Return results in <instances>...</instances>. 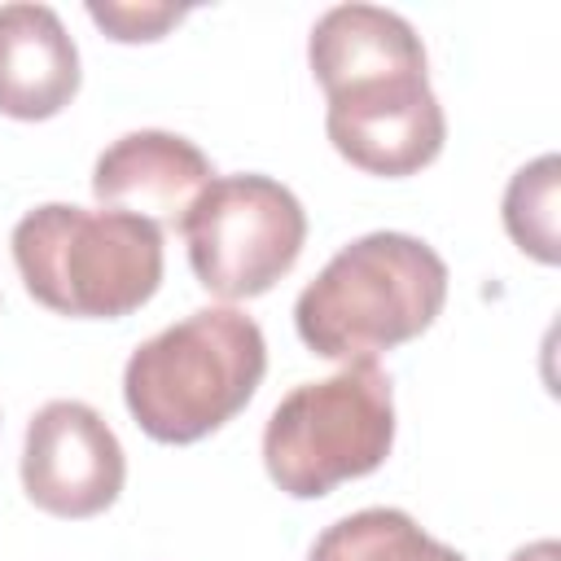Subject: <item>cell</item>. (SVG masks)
<instances>
[{
	"label": "cell",
	"mask_w": 561,
	"mask_h": 561,
	"mask_svg": "<svg viewBox=\"0 0 561 561\" xmlns=\"http://www.w3.org/2000/svg\"><path fill=\"white\" fill-rule=\"evenodd\" d=\"M447 302V263L408 232H368L342 245L298 294L294 324L320 359H373L421 337Z\"/></svg>",
	"instance_id": "1"
},
{
	"label": "cell",
	"mask_w": 561,
	"mask_h": 561,
	"mask_svg": "<svg viewBox=\"0 0 561 561\" xmlns=\"http://www.w3.org/2000/svg\"><path fill=\"white\" fill-rule=\"evenodd\" d=\"M267 373L263 329L237 307H202L140 342L123 368V403L153 443H197L228 425Z\"/></svg>",
	"instance_id": "2"
},
{
	"label": "cell",
	"mask_w": 561,
	"mask_h": 561,
	"mask_svg": "<svg viewBox=\"0 0 561 561\" xmlns=\"http://www.w3.org/2000/svg\"><path fill=\"white\" fill-rule=\"evenodd\" d=\"M13 263L39 307L79 320H118L158 294L162 232L127 210L44 202L13 228Z\"/></svg>",
	"instance_id": "3"
},
{
	"label": "cell",
	"mask_w": 561,
	"mask_h": 561,
	"mask_svg": "<svg viewBox=\"0 0 561 561\" xmlns=\"http://www.w3.org/2000/svg\"><path fill=\"white\" fill-rule=\"evenodd\" d=\"M394 447V390L373 359H355L324 381L294 386L263 430L267 478L294 500L381 469Z\"/></svg>",
	"instance_id": "4"
},
{
	"label": "cell",
	"mask_w": 561,
	"mask_h": 561,
	"mask_svg": "<svg viewBox=\"0 0 561 561\" xmlns=\"http://www.w3.org/2000/svg\"><path fill=\"white\" fill-rule=\"evenodd\" d=\"M188 267L215 298L267 294L302 254L307 210L272 175H215L184 219Z\"/></svg>",
	"instance_id": "5"
},
{
	"label": "cell",
	"mask_w": 561,
	"mask_h": 561,
	"mask_svg": "<svg viewBox=\"0 0 561 561\" xmlns=\"http://www.w3.org/2000/svg\"><path fill=\"white\" fill-rule=\"evenodd\" d=\"M127 482V456L105 416L79 399H53L26 421L22 491L35 508L83 522L105 513Z\"/></svg>",
	"instance_id": "6"
},
{
	"label": "cell",
	"mask_w": 561,
	"mask_h": 561,
	"mask_svg": "<svg viewBox=\"0 0 561 561\" xmlns=\"http://www.w3.org/2000/svg\"><path fill=\"white\" fill-rule=\"evenodd\" d=\"M324 131L368 175H416L443 153L447 118L425 75H386L329 92Z\"/></svg>",
	"instance_id": "7"
},
{
	"label": "cell",
	"mask_w": 561,
	"mask_h": 561,
	"mask_svg": "<svg viewBox=\"0 0 561 561\" xmlns=\"http://www.w3.org/2000/svg\"><path fill=\"white\" fill-rule=\"evenodd\" d=\"M215 180L210 158L175 131H127L92 167V193L110 210H127L162 228H184L193 202Z\"/></svg>",
	"instance_id": "8"
},
{
	"label": "cell",
	"mask_w": 561,
	"mask_h": 561,
	"mask_svg": "<svg viewBox=\"0 0 561 561\" xmlns=\"http://www.w3.org/2000/svg\"><path fill=\"white\" fill-rule=\"evenodd\" d=\"M79 92V48L48 4H0V114L39 123Z\"/></svg>",
	"instance_id": "9"
},
{
	"label": "cell",
	"mask_w": 561,
	"mask_h": 561,
	"mask_svg": "<svg viewBox=\"0 0 561 561\" xmlns=\"http://www.w3.org/2000/svg\"><path fill=\"white\" fill-rule=\"evenodd\" d=\"M307 61L329 96L386 75H425V44L412 31V22L390 9L337 4L320 13V22L311 26Z\"/></svg>",
	"instance_id": "10"
},
{
	"label": "cell",
	"mask_w": 561,
	"mask_h": 561,
	"mask_svg": "<svg viewBox=\"0 0 561 561\" xmlns=\"http://www.w3.org/2000/svg\"><path fill=\"white\" fill-rule=\"evenodd\" d=\"M307 561H465L456 548L438 543L403 508H359L324 526Z\"/></svg>",
	"instance_id": "11"
},
{
	"label": "cell",
	"mask_w": 561,
	"mask_h": 561,
	"mask_svg": "<svg viewBox=\"0 0 561 561\" xmlns=\"http://www.w3.org/2000/svg\"><path fill=\"white\" fill-rule=\"evenodd\" d=\"M557 180H561V162H557V153H543L530 167H522L504 188V228L539 263L561 259V250H557Z\"/></svg>",
	"instance_id": "12"
},
{
	"label": "cell",
	"mask_w": 561,
	"mask_h": 561,
	"mask_svg": "<svg viewBox=\"0 0 561 561\" xmlns=\"http://www.w3.org/2000/svg\"><path fill=\"white\" fill-rule=\"evenodd\" d=\"M184 13L188 9H180V4H101V0H92L88 4V18L110 35V39H118V44H149V39H162L175 22H184Z\"/></svg>",
	"instance_id": "13"
},
{
	"label": "cell",
	"mask_w": 561,
	"mask_h": 561,
	"mask_svg": "<svg viewBox=\"0 0 561 561\" xmlns=\"http://www.w3.org/2000/svg\"><path fill=\"white\" fill-rule=\"evenodd\" d=\"M508 561H561V548H557V539H535V543L517 548Z\"/></svg>",
	"instance_id": "14"
}]
</instances>
